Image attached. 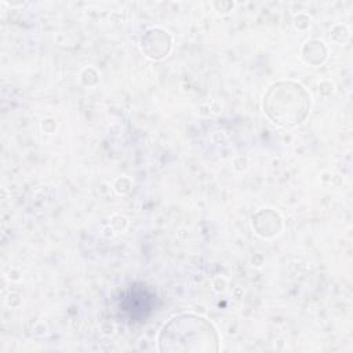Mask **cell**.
<instances>
[{"label": "cell", "mask_w": 353, "mask_h": 353, "mask_svg": "<svg viewBox=\"0 0 353 353\" xmlns=\"http://www.w3.org/2000/svg\"><path fill=\"white\" fill-rule=\"evenodd\" d=\"M214 330L208 323L194 316H179L172 319L161 331L160 345L165 350L170 345H175L174 350H178L181 343H196V342H216Z\"/></svg>", "instance_id": "cell-1"}]
</instances>
